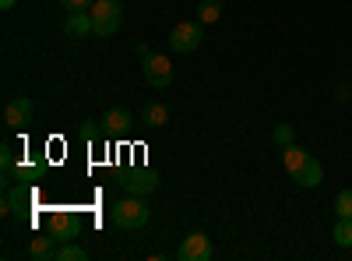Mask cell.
Instances as JSON below:
<instances>
[{"label":"cell","instance_id":"6da1fadb","mask_svg":"<svg viewBox=\"0 0 352 261\" xmlns=\"http://www.w3.org/2000/svg\"><path fill=\"white\" fill-rule=\"evenodd\" d=\"M109 219H113L116 229H141V226H148L152 209H148V201H144L141 194H127V198H120L109 209Z\"/></svg>","mask_w":352,"mask_h":261},{"label":"cell","instance_id":"7a4b0ae2","mask_svg":"<svg viewBox=\"0 0 352 261\" xmlns=\"http://www.w3.org/2000/svg\"><path fill=\"white\" fill-rule=\"evenodd\" d=\"M88 14H92V36L109 39L116 28H120L124 8H120V0H96V4L88 8Z\"/></svg>","mask_w":352,"mask_h":261},{"label":"cell","instance_id":"3957f363","mask_svg":"<svg viewBox=\"0 0 352 261\" xmlns=\"http://www.w3.org/2000/svg\"><path fill=\"white\" fill-rule=\"evenodd\" d=\"M204 39V21H180V25H173V32H169V50L173 53H194Z\"/></svg>","mask_w":352,"mask_h":261},{"label":"cell","instance_id":"277c9868","mask_svg":"<svg viewBox=\"0 0 352 261\" xmlns=\"http://www.w3.org/2000/svg\"><path fill=\"white\" fill-rule=\"evenodd\" d=\"M32 201H36V191L28 187L25 180L8 184V191H4V212H8V216H18V219H28Z\"/></svg>","mask_w":352,"mask_h":261},{"label":"cell","instance_id":"5b68a950","mask_svg":"<svg viewBox=\"0 0 352 261\" xmlns=\"http://www.w3.org/2000/svg\"><path fill=\"white\" fill-rule=\"evenodd\" d=\"M176 258H180V261H212V258H215L212 237L201 233V229H194V233L184 237V244H180V251H176Z\"/></svg>","mask_w":352,"mask_h":261},{"label":"cell","instance_id":"8992f818","mask_svg":"<svg viewBox=\"0 0 352 261\" xmlns=\"http://www.w3.org/2000/svg\"><path fill=\"white\" fill-rule=\"evenodd\" d=\"M32 113H36V103L28 99V96H14L4 103V124L11 131H21L25 124H32Z\"/></svg>","mask_w":352,"mask_h":261},{"label":"cell","instance_id":"52a82bcc","mask_svg":"<svg viewBox=\"0 0 352 261\" xmlns=\"http://www.w3.org/2000/svg\"><path fill=\"white\" fill-rule=\"evenodd\" d=\"M144 64V81L152 85V89H169V81H173V64H169V56L162 53H152L148 61H141Z\"/></svg>","mask_w":352,"mask_h":261},{"label":"cell","instance_id":"ba28073f","mask_svg":"<svg viewBox=\"0 0 352 261\" xmlns=\"http://www.w3.org/2000/svg\"><path fill=\"white\" fill-rule=\"evenodd\" d=\"M120 187L127 191V194H152L155 187H159V177L152 169H127V173H120Z\"/></svg>","mask_w":352,"mask_h":261},{"label":"cell","instance_id":"9c48e42d","mask_svg":"<svg viewBox=\"0 0 352 261\" xmlns=\"http://www.w3.org/2000/svg\"><path fill=\"white\" fill-rule=\"evenodd\" d=\"M46 229H50V233L60 240V244H67V240L78 237V216H74V212H64V209H56V212H50Z\"/></svg>","mask_w":352,"mask_h":261},{"label":"cell","instance_id":"30bf717a","mask_svg":"<svg viewBox=\"0 0 352 261\" xmlns=\"http://www.w3.org/2000/svg\"><path fill=\"white\" fill-rule=\"evenodd\" d=\"M99 124H102L106 134H127L134 121H131V113H127L124 106H109V109L102 113V121H99Z\"/></svg>","mask_w":352,"mask_h":261},{"label":"cell","instance_id":"8fae6325","mask_svg":"<svg viewBox=\"0 0 352 261\" xmlns=\"http://www.w3.org/2000/svg\"><path fill=\"white\" fill-rule=\"evenodd\" d=\"M88 32H92V14H88V11H67V18H64V36H67V39H85Z\"/></svg>","mask_w":352,"mask_h":261},{"label":"cell","instance_id":"7c38bea8","mask_svg":"<svg viewBox=\"0 0 352 261\" xmlns=\"http://www.w3.org/2000/svg\"><path fill=\"white\" fill-rule=\"evenodd\" d=\"M56 247H60V240L46 229V233L32 237V244H28V258L32 261H50V258H56Z\"/></svg>","mask_w":352,"mask_h":261},{"label":"cell","instance_id":"4fadbf2b","mask_svg":"<svg viewBox=\"0 0 352 261\" xmlns=\"http://www.w3.org/2000/svg\"><path fill=\"white\" fill-rule=\"evenodd\" d=\"M307 163H310V152H307V149H300L296 141H292V145H285V149H282V166H285V173H289V177H296V173H300Z\"/></svg>","mask_w":352,"mask_h":261},{"label":"cell","instance_id":"5bb4252c","mask_svg":"<svg viewBox=\"0 0 352 261\" xmlns=\"http://www.w3.org/2000/svg\"><path fill=\"white\" fill-rule=\"evenodd\" d=\"M141 124L148 127V131L166 127V124H169V109H166L162 103H144V106H141Z\"/></svg>","mask_w":352,"mask_h":261},{"label":"cell","instance_id":"9a60e30c","mask_svg":"<svg viewBox=\"0 0 352 261\" xmlns=\"http://www.w3.org/2000/svg\"><path fill=\"white\" fill-rule=\"evenodd\" d=\"M292 180H296L300 187H317L320 180H324V166H320V163H317V159L310 156V163H307V166H303V169H300L296 177H292Z\"/></svg>","mask_w":352,"mask_h":261},{"label":"cell","instance_id":"2e32d148","mask_svg":"<svg viewBox=\"0 0 352 261\" xmlns=\"http://www.w3.org/2000/svg\"><path fill=\"white\" fill-rule=\"evenodd\" d=\"M219 18H222V4H219V0H201V4H197V21L215 25Z\"/></svg>","mask_w":352,"mask_h":261},{"label":"cell","instance_id":"e0dca14e","mask_svg":"<svg viewBox=\"0 0 352 261\" xmlns=\"http://www.w3.org/2000/svg\"><path fill=\"white\" fill-rule=\"evenodd\" d=\"M85 258H88V251H85L81 244L67 240V244H60V247H56V258H53V261H85Z\"/></svg>","mask_w":352,"mask_h":261},{"label":"cell","instance_id":"ac0fdd59","mask_svg":"<svg viewBox=\"0 0 352 261\" xmlns=\"http://www.w3.org/2000/svg\"><path fill=\"white\" fill-rule=\"evenodd\" d=\"M331 237L338 247H352V219H338L335 229H331Z\"/></svg>","mask_w":352,"mask_h":261},{"label":"cell","instance_id":"d6986e66","mask_svg":"<svg viewBox=\"0 0 352 261\" xmlns=\"http://www.w3.org/2000/svg\"><path fill=\"white\" fill-rule=\"evenodd\" d=\"M335 216H338V219H352V187L338 191V198H335Z\"/></svg>","mask_w":352,"mask_h":261},{"label":"cell","instance_id":"ffe728a7","mask_svg":"<svg viewBox=\"0 0 352 261\" xmlns=\"http://www.w3.org/2000/svg\"><path fill=\"white\" fill-rule=\"evenodd\" d=\"M275 145H278V149H285V145H292V141H296V127H292V124H275Z\"/></svg>","mask_w":352,"mask_h":261},{"label":"cell","instance_id":"44dd1931","mask_svg":"<svg viewBox=\"0 0 352 261\" xmlns=\"http://www.w3.org/2000/svg\"><path fill=\"white\" fill-rule=\"evenodd\" d=\"M0 166H4V177L11 180V173H14V152H11V145L0 149Z\"/></svg>","mask_w":352,"mask_h":261},{"label":"cell","instance_id":"7402d4cb","mask_svg":"<svg viewBox=\"0 0 352 261\" xmlns=\"http://www.w3.org/2000/svg\"><path fill=\"white\" fill-rule=\"evenodd\" d=\"M56 4H60L64 11H88L96 0H56Z\"/></svg>","mask_w":352,"mask_h":261},{"label":"cell","instance_id":"603a6c76","mask_svg":"<svg viewBox=\"0 0 352 261\" xmlns=\"http://www.w3.org/2000/svg\"><path fill=\"white\" fill-rule=\"evenodd\" d=\"M335 99H338V103H352V85L338 81V85H335Z\"/></svg>","mask_w":352,"mask_h":261},{"label":"cell","instance_id":"cb8c5ba5","mask_svg":"<svg viewBox=\"0 0 352 261\" xmlns=\"http://www.w3.org/2000/svg\"><path fill=\"white\" fill-rule=\"evenodd\" d=\"M81 138H85V141H96V138H99L96 121H85V124H81Z\"/></svg>","mask_w":352,"mask_h":261},{"label":"cell","instance_id":"d4e9b609","mask_svg":"<svg viewBox=\"0 0 352 261\" xmlns=\"http://www.w3.org/2000/svg\"><path fill=\"white\" fill-rule=\"evenodd\" d=\"M134 50H138V56H141V61H148V56H152V50H148V46H144V43H138Z\"/></svg>","mask_w":352,"mask_h":261},{"label":"cell","instance_id":"484cf974","mask_svg":"<svg viewBox=\"0 0 352 261\" xmlns=\"http://www.w3.org/2000/svg\"><path fill=\"white\" fill-rule=\"evenodd\" d=\"M14 4H18V0H0V8H4V11H11Z\"/></svg>","mask_w":352,"mask_h":261}]
</instances>
